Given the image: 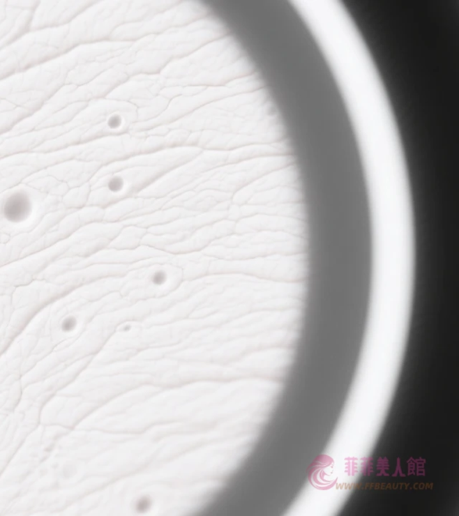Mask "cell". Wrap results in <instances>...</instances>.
Listing matches in <instances>:
<instances>
[{"label": "cell", "mask_w": 459, "mask_h": 516, "mask_svg": "<svg viewBox=\"0 0 459 516\" xmlns=\"http://www.w3.org/2000/svg\"><path fill=\"white\" fill-rule=\"evenodd\" d=\"M31 212V204L27 197L15 195L6 201L2 208V215L6 221L12 223L24 222Z\"/></svg>", "instance_id": "obj_2"}, {"label": "cell", "mask_w": 459, "mask_h": 516, "mask_svg": "<svg viewBox=\"0 0 459 516\" xmlns=\"http://www.w3.org/2000/svg\"><path fill=\"white\" fill-rule=\"evenodd\" d=\"M73 320H72L71 317L66 319L64 322H63V330H64V331H68V330L71 329L72 326H73Z\"/></svg>", "instance_id": "obj_3"}, {"label": "cell", "mask_w": 459, "mask_h": 516, "mask_svg": "<svg viewBox=\"0 0 459 516\" xmlns=\"http://www.w3.org/2000/svg\"><path fill=\"white\" fill-rule=\"evenodd\" d=\"M370 212L373 313L389 308L407 310L414 294L416 257L413 208L380 206Z\"/></svg>", "instance_id": "obj_1"}]
</instances>
